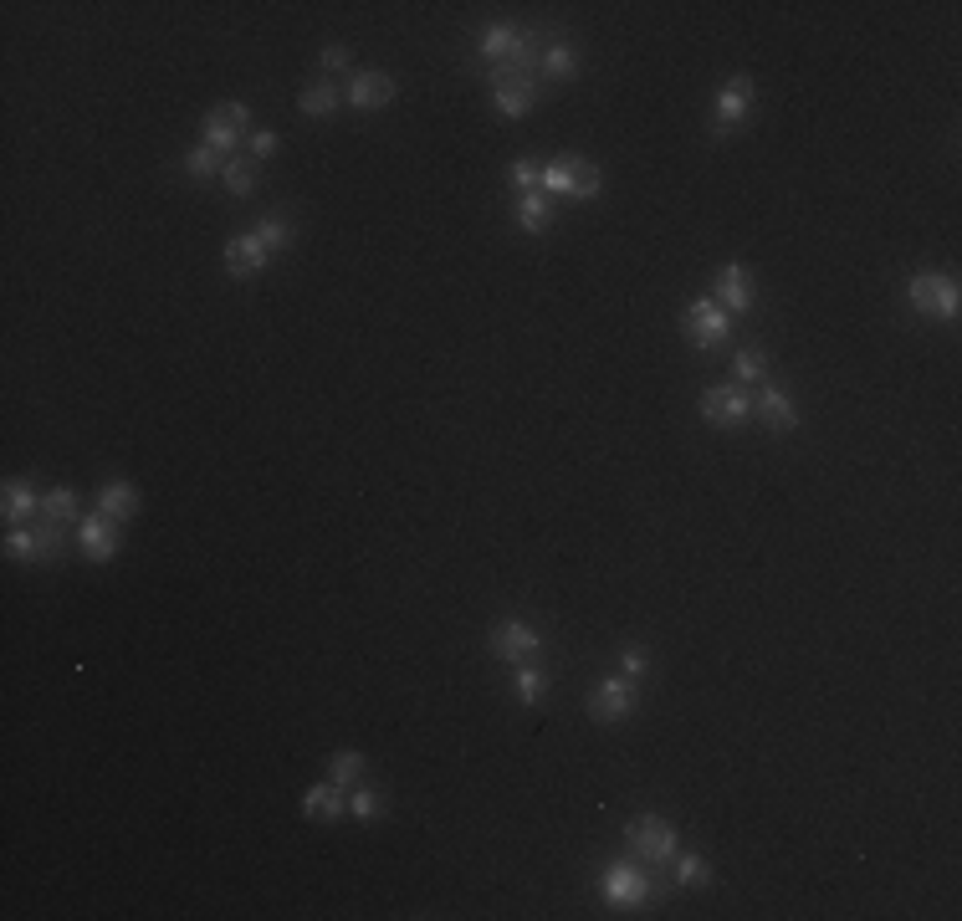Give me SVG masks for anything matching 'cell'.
I'll return each mask as SVG.
<instances>
[{
  "instance_id": "cell-33",
  "label": "cell",
  "mask_w": 962,
  "mask_h": 921,
  "mask_svg": "<svg viewBox=\"0 0 962 921\" xmlns=\"http://www.w3.org/2000/svg\"><path fill=\"white\" fill-rule=\"evenodd\" d=\"M6 558H31V563H41L36 533H31V528H11V538H6Z\"/></svg>"
},
{
  "instance_id": "cell-7",
  "label": "cell",
  "mask_w": 962,
  "mask_h": 921,
  "mask_svg": "<svg viewBox=\"0 0 962 921\" xmlns=\"http://www.w3.org/2000/svg\"><path fill=\"white\" fill-rule=\"evenodd\" d=\"M118 548H123V538H118V522H113L108 512H93V517L77 522V553H82V558L108 563Z\"/></svg>"
},
{
  "instance_id": "cell-25",
  "label": "cell",
  "mask_w": 962,
  "mask_h": 921,
  "mask_svg": "<svg viewBox=\"0 0 962 921\" xmlns=\"http://www.w3.org/2000/svg\"><path fill=\"white\" fill-rule=\"evenodd\" d=\"M226 159H231V154L210 149V144H195V149L185 154V169H190V180H215V174L226 169Z\"/></svg>"
},
{
  "instance_id": "cell-10",
  "label": "cell",
  "mask_w": 962,
  "mask_h": 921,
  "mask_svg": "<svg viewBox=\"0 0 962 921\" xmlns=\"http://www.w3.org/2000/svg\"><path fill=\"white\" fill-rule=\"evenodd\" d=\"M272 261V251L256 241V231H246V236H231L226 241V277H236V282H246V277H256L261 267Z\"/></svg>"
},
{
  "instance_id": "cell-9",
  "label": "cell",
  "mask_w": 962,
  "mask_h": 921,
  "mask_svg": "<svg viewBox=\"0 0 962 921\" xmlns=\"http://www.w3.org/2000/svg\"><path fill=\"white\" fill-rule=\"evenodd\" d=\"M395 93H400V87H395V77H389V72H354V77H348V87H343V98L354 103V108H364V113L389 108V103H395Z\"/></svg>"
},
{
  "instance_id": "cell-30",
  "label": "cell",
  "mask_w": 962,
  "mask_h": 921,
  "mask_svg": "<svg viewBox=\"0 0 962 921\" xmlns=\"http://www.w3.org/2000/svg\"><path fill=\"white\" fill-rule=\"evenodd\" d=\"M671 865H676V886H707V881H712V865H707L702 855H691V850H686V855L676 850Z\"/></svg>"
},
{
  "instance_id": "cell-4",
  "label": "cell",
  "mask_w": 962,
  "mask_h": 921,
  "mask_svg": "<svg viewBox=\"0 0 962 921\" xmlns=\"http://www.w3.org/2000/svg\"><path fill=\"white\" fill-rule=\"evenodd\" d=\"M200 134H205L210 149L236 154V144L251 134V113H246V103H221V108H210L205 123H200Z\"/></svg>"
},
{
  "instance_id": "cell-15",
  "label": "cell",
  "mask_w": 962,
  "mask_h": 921,
  "mask_svg": "<svg viewBox=\"0 0 962 921\" xmlns=\"http://www.w3.org/2000/svg\"><path fill=\"white\" fill-rule=\"evenodd\" d=\"M0 512H6L11 528H21L26 517H41V492L31 481H6V497H0Z\"/></svg>"
},
{
  "instance_id": "cell-8",
  "label": "cell",
  "mask_w": 962,
  "mask_h": 921,
  "mask_svg": "<svg viewBox=\"0 0 962 921\" xmlns=\"http://www.w3.org/2000/svg\"><path fill=\"white\" fill-rule=\"evenodd\" d=\"M748 410H753V400H748L742 384H717V389L702 394V420L707 425H742Z\"/></svg>"
},
{
  "instance_id": "cell-29",
  "label": "cell",
  "mask_w": 962,
  "mask_h": 921,
  "mask_svg": "<svg viewBox=\"0 0 962 921\" xmlns=\"http://www.w3.org/2000/svg\"><path fill=\"white\" fill-rule=\"evenodd\" d=\"M41 517H47V522H67V528H72V522H77V492L72 487H52L47 497H41Z\"/></svg>"
},
{
  "instance_id": "cell-34",
  "label": "cell",
  "mask_w": 962,
  "mask_h": 921,
  "mask_svg": "<svg viewBox=\"0 0 962 921\" xmlns=\"http://www.w3.org/2000/svg\"><path fill=\"white\" fill-rule=\"evenodd\" d=\"M538 169H543V164H533V159H512V164H507L512 190H517V195H528V190L538 185Z\"/></svg>"
},
{
  "instance_id": "cell-26",
  "label": "cell",
  "mask_w": 962,
  "mask_h": 921,
  "mask_svg": "<svg viewBox=\"0 0 962 921\" xmlns=\"http://www.w3.org/2000/svg\"><path fill=\"white\" fill-rule=\"evenodd\" d=\"M604 190V169L594 159H574V185H568V200H594Z\"/></svg>"
},
{
  "instance_id": "cell-38",
  "label": "cell",
  "mask_w": 962,
  "mask_h": 921,
  "mask_svg": "<svg viewBox=\"0 0 962 921\" xmlns=\"http://www.w3.org/2000/svg\"><path fill=\"white\" fill-rule=\"evenodd\" d=\"M251 159H272L277 154V134H272V128H251Z\"/></svg>"
},
{
  "instance_id": "cell-13",
  "label": "cell",
  "mask_w": 962,
  "mask_h": 921,
  "mask_svg": "<svg viewBox=\"0 0 962 921\" xmlns=\"http://www.w3.org/2000/svg\"><path fill=\"white\" fill-rule=\"evenodd\" d=\"M348 814V799H343V788L328 778V783H313L308 788V799H302V819H313V824H338Z\"/></svg>"
},
{
  "instance_id": "cell-18",
  "label": "cell",
  "mask_w": 962,
  "mask_h": 921,
  "mask_svg": "<svg viewBox=\"0 0 962 921\" xmlns=\"http://www.w3.org/2000/svg\"><path fill=\"white\" fill-rule=\"evenodd\" d=\"M98 512H108L113 522L134 517L139 512V487H128V481H103V487H98Z\"/></svg>"
},
{
  "instance_id": "cell-14",
  "label": "cell",
  "mask_w": 962,
  "mask_h": 921,
  "mask_svg": "<svg viewBox=\"0 0 962 921\" xmlns=\"http://www.w3.org/2000/svg\"><path fill=\"white\" fill-rule=\"evenodd\" d=\"M492 103L502 118H522V113H533L538 108V87L533 77H512V82H492Z\"/></svg>"
},
{
  "instance_id": "cell-31",
  "label": "cell",
  "mask_w": 962,
  "mask_h": 921,
  "mask_svg": "<svg viewBox=\"0 0 962 921\" xmlns=\"http://www.w3.org/2000/svg\"><path fill=\"white\" fill-rule=\"evenodd\" d=\"M328 778H333L338 788H354V783L364 778V753H333V763H328Z\"/></svg>"
},
{
  "instance_id": "cell-2",
  "label": "cell",
  "mask_w": 962,
  "mask_h": 921,
  "mask_svg": "<svg viewBox=\"0 0 962 921\" xmlns=\"http://www.w3.org/2000/svg\"><path fill=\"white\" fill-rule=\"evenodd\" d=\"M650 896H661V886L645 875V865L630 855V860H615V865H604V901L609 906H640Z\"/></svg>"
},
{
  "instance_id": "cell-6",
  "label": "cell",
  "mask_w": 962,
  "mask_h": 921,
  "mask_svg": "<svg viewBox=\"0 0 962 921\" xmlns=\"http://www.w3.org/2000/svg\"><path fill=\"white\" fill-rule=\"evenodd\" d=\"M538 630L533 625H522V620H497L492 625V655H502L507 666H522V661H538Z\"/></svg>"
},
{
  "instance_id": "cell-19",
  "label": "cell",
  "mask_w": 962,
  "mask_h": 921,
  "mask_svg": "<svg viewBox=\"0 0 962 921\" xmlns=\"http://www.w3.org/2000/svg\"><path fill=\"white\" fill-rule=\"evenodd\" d=\"M906 297H911V313L937 318V307H942V272H916L911 287H906Z\"/></svg>"
},
{
  "instance_id": "cell-32",
  "label": "cell",
  "mask_w": 962,
  "mask_h": 921,
  "mask_svg": "<svg viewBox=\"0 0 962 921\" xmlns=\"http://www.w3.org/2000/svg\"><path fill=\"white\" fill-rule=\"evenodd\" d=\"M763 369H768V359L758 354V348H742V354L732 359V374H737L742 384H753V379H763Z\"/></svg>"
},
{
  "instance_id": "cell-11",
  "label": "cell",
  "mask_w": 962,
  "mask_h": 921,
  "mask_svg": "<svg viewBox=\"0 0 962 921\" xmlns=\"http://www.w3.org/2000/svg\"><path fill=\"white\" fill-rule=\"evenodd\" d=\"M712 302H717V307H727V313H748V307H753V282H748V267L727 261V267L717 272V282H712Z\"/></svg>"
},
{
  "instance_id": "cell-37",
  "label": "cell",
  "mask_w": 962,
  "mask_h": 921,
  "mask_svg": "<svg viewBox=\"0 0 962 921\" xmlns=\"http://www.w3.org/2000/svg\"><path fill=\"white\" fill-rule=\"evenodd\" d=\"M645 671H650V655H645L640 645H630V650L620 655V676H625V681H640Z\"/></svg>"
},
{
  "instance_id": "cell-5",
  "label": "cell",
  "mask_w": 962,
  "mask_h": 921,
  "mask_svg": "<svg viewBox=\"0 0 962 921\" xmlns=\"http://www.w3.org/2000/svg\"><path fill=\"white\" fill-rule=\"evenodd\" d=\"M589 717L594 722H625L630 712H635V681H625V676H604L594 691H589Z\"/></svg>"
},
{
  "instance_id": "cell-28",
  "label": "cell",
  "mask_w": 962,
  "mask_h": 921,
  "mask_svg": "<svg viewBox=\"0 0 962 921\" xmlns=\"http://www.w3.org/2000/svg\"><path fill=\"white\" fill-rule=\"evenodd\" d=\"M31 533H36V548H41V563L47 558H62L67 553V522H31Z\"/></svg>"
},
{
  "instance_id": "cell-16",
  "label": "cell",
  "mask_w": 962,
  "mask_h": 921,
  "mask_svg": "<svg viewBox=\"0 0 962 921\" xmlns=\"http://www.w3.org/2000/svg\"><path fill=\"white\" fill-rule=\"evenodd\" d=\"M758 415L768 420V430H778V435H789L794 425H799V410H794V400H789V394H783V389H763L758 394Z\"/></svg>"
},
{
  "instance_id": "cell-24",
  "label": "cell",
  "mask_w": 962,
  "mask_h": 921,
  "mask_svg": "<svg viewBox=\"0 0 962 921\" xmlns=\"http://www.w3.org/2000/svg\"><path fill=\"white\" fill-rule=\"evenodd\" d=\"M538 67H543L553 82H568V77H574V67H579V57H574V47H568V41H548Z\"/></svg>"
},
{
  "instance_id": "cell-23",
  "label": "cell",
  "mask_w": 962,
  "mask_h": 921,
  "mask_svg": "<svg viewBox=\"0 0 962 921\" xmlns=\"http://www.w3.org/2000/svg\"><path fill=\"white\" fill-rule=\"evenodd\" d=\"M543 686H548V676H543V666H538V661H522V666H517L512 691H517L522 707H538V701H543Z\"/></svg>"
},
{
  "instance_id": "cell-27",
  "label": "cell",
  "mask_w": 962,
  "mask_h": 921,
  "mask_svg": "<svg viewBox=\"0 0 962 921\" xmlns=\"http://www.w3.org/2000/svg\"><path fill=\"white\" fill-rule=\"evenodd\" d=\"M221 185H226V190H231L236 200H246V195L256 190V164H251V159H236V154H231V159H226V169H221Z\"/></svg>"
},
{
  "instance_id": "cell-20",
  "label": "cell",
  "mask_w": 962,
  "mask_h": 921,
  "mask_svg": "<svg viewBox=\"0 0 962 921\" xmlns=\"http://www.w3.org/2000/svg\"><path fill=\"white\" fill-rule=\"evenodd\" d=\"M522 36H528V31H517V26H492L487 36H481V57H487V62L517 57V52H522Z\"/></svg>"
},
{
  "instance_id": "cell-3",
  "label": "cell",
  "mask_w": 962,
  "mask_h": 921,
  "mask_svg": "<svg viewBox=\"0 0 962 921\" xmlns=\"http://www.w3.org/2000/svg\"><path fill=\"white\" fill-rule=\"evenodd\" d=\"M681 328H686V338L702 348V354H712V348H722V343L732 338V313H727V307H717L712 297H696V302L686 307Z\"/></svg>"
},
{
  "instance_id": "cell-1",
  "label": "cell",
  "mask_w": 962,
  "mask_h": 921,
  "mask_svg": "<svg viewBox=\"0 0 962 921\" xmlns=\"http://www.w3.org/2000/svg\"><path fill=\"white\" fill-rule=\"evenodd\" d=\"M625 850H630L640 865H671L676 850H681V840H676L671 819H661V814H635V819L625 824Z\"/></svg>"
},
{
  "instance_id": "cell-39",
  "label": "cell",
  "mask_w": 962,
  "mask_h": 921,
  "mask_svg": "<svg viewBox=\"0 0 962 921\" xmlns=\"http://www.w3.org/2000/svg\"><path fill=\"white\" fill-rule=\"evenodd\" d=\"M957 277H942V307H937V318H957Z\"/></svg>"
},
{
  "instance_id": "cell-17",
  "label": "cell",
  "mask_w": 962,
  "mask_h": 921,
  "mask_svg": "<svg viewBox=\"0 0 962 921\" xmlns=\"http://www.w3.org/2000/svg\"><path fill=\"white\" fill-rule=\"evenodd\" d=\"M512 221L522 226V231H548L553 226V205H548V195L543 190H528V195H517V205H512Z\"/></svg>"
},
{
  "instance_id": "cell-22",
  "label": "cell",
  "mask_w": 962,
  "mask_h": 921,
  "mask_svg": "<svg viewBox=\"0 0 962 921\" xmlns=\"http://www.w3.org/2000/svg\"><path fill=\"white\" fill-rule=\"evenodd\" d=\"M574 159H579V154H558V159H548V164L538 169V185H543L548 200H553V195H568V185H574Z\"/></svg>"
},
{
  "instance_id": "cell-36",
  "label": "cell",
  "mask_w": 962,
  "mask_h": 921,
  "mask_svg": "<svg viewBox=\"0 0 962 921\" xmlns=\"http://www.w3.org/2000/svg\"><path fill=\"white\" fill-rule=\"evenodd\" d=\"M379 809H384V799L374 794V788H359L354 799H348V814H354L359 824H369V819H379Z\"/></svg>"
},
{
  "instance_id": "cell-40",
  "label": "cell",
  "mask_w": 962,
  "mask_h": 921,
  "mask_svg": "<svg viewBox=\"0 0 962 921\" xmlns=\"http://www.w3.org/2000/svg\"><path fill=\"white\" fill-rule=\"evenodd\" d=\"M323 67H348V47H338V41H333V47H323Z\"/></svg>"
},
{
  "instance_id": "cell-35",
  "label": "cell",
  "mask_w": 962,
  "mask_h": 921,
  "mask_svg": "<svg viewBox=\"0 0 962 921\" xmlns=\"http://www.w3.org/2000/svg\"><path fill=\"white\" fill-rule=\"evenodd\" d=\"M287 236H292V231H287V221H282V215H272V221H261V226H256V241L267 246L272 256L287 246Z\"/></svg>"
},
{
  "instance_id": "cell-12",
  "label": "cell",
  "mask_w": 962,
  "mask_h": 921,
  "mask_svg": "<svg viewBox=\"0 0 962 921\" xmlns=\"http://www.w3.org/2000/svg\"><path fill=\"white\" fill-rule=\"evenodd\" d=\"M748 103H753V77H727L722 93H717V123H712V134L727 139V128L748 113Z\"/></svg>"
},
{
  "instance_id": "cell-21",
  "label": "cell",
  "mask_w": 962,
  "mask_h": 921,
  "mask_svg": "<svg viewBox=\"0 0 962 921\" xmlns=\"http://www.w3.org/2000/svg\"><path fill=\"white\" fill-rule=\"evenodd\" d=\"M338 98H343L338 87L318 77V82H308V87H302V93H297V108L308 113V118H328V113L338 108Z\"/></svg>"
}]
</instances>
